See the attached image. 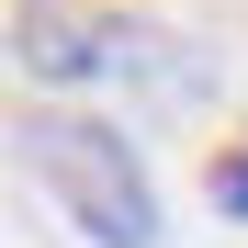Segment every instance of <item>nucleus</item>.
<instances>
[{"label":"nucleus","mask_w":248,"mask_h":248,"mask_svg":"<svg viewBox=\"0 0 248 248\" xmlns=\"http://www.w3.org/2000/svg\"><path fill=\"white\" fill-rule=\"evenodd\" d=\"M23 170L57 192V215L91 248H158V181L124 147V124H102V113H34L23 124Z\"/></svg>","instance_id":"nucleus-1"},{"label":"nucleus","mask_w":248,"mask_h":248,"mask_svg":"<svg viewBox=\"0 0 248 248\" xmlns=\"http://www.w3.org/2000/svg\"><path fill=\"white\" fill-rule=\"evenodd\" d=\"M215 215H237V226H248V147H226V158H215Z\"/></svg>","instance_id":"nucleus-3"},{"label":"nucleus","mask_w":248,"mask_h":248,"mask_svg":"<svg viewBox=\"0 0 248 248\" xmlns=\"http://www.w3.org/2000/svg\"><path fill=\"white\" fill-rule=\"evenodd\" d=\"M23 57H34V68H46V79H91V68L113 57V34H102V23H79V12H68V0H46V12H34V23H23Z\"/></svg>","instance_id":"nucleus-2"}]
</instances>
